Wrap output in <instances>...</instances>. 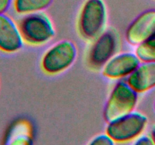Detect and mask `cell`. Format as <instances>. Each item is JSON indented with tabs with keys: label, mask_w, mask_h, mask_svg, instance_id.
Instances as JSON below:
<instances>
[{
	"label": "cell",
	"mask_w": 155,
	"mask_h": 145,
	"mask_svg": "<svg viewBox=\"0 0 155 145\" xmlns=\"http://www.w3.org/2000/svg\"><path fill=\"white\" fill-rule=\"evenodd\" d=\"M107 11L103 0H86L78 18L77 28L83 39L92 42L107 29Z\"/></svg>",
	"instance_id": "obj_1"
},
{
	"label": "cell",
	"mask_w": 155,
	"mask_h": 145,
	"mask_svg": "<svg viewBox=\"0 0 155 145\" xmlns=\"http://www.w3.org/2000/svg\"><path fill=\"white\" fill-rule=\"evenodd\" d=\"M148 125L146 115L135 110L107 122L105 133L116 143H127L143 135Z\"/></svg>",
	"instance_id": "obj_2"
},
{
	"label": "cell",
	"mask_w": 155,
	"mask_h": 145,
	"mask_svg": "<svg viewBox=\"0 0 155 145\" xmlns=\"http://www.w3.org/2000/svg\"><path fill=\"white\" fill-rule=\"evenodd\" d=\"M139 95L127 80H118L110 90L104 106L103 116L106 122L135 111L139 102Z\"/></svg>",
	"instance_id": "obj_3"
},
{
	"label": "cell",
	"mask_w": 155,
	"mask_h": 145,
	"mask_svg": "<svg viewBox=\"0 0 155 145\" xmlns=\"http://www.w3.org/2000/svg\"><path fill=\"white\" fill-rule=\"evenodd\" d=\"M24 43L32 46H42L55 36L52 21L43 12L24 15L18 22Z\"/></svg>",
	"instance_id": "obj_4"
},
{
	"label": "cell",
	"mask_w": 155,
	"mask_h": 145,
	"mask_svg": "<svg viewBox=\"0 0 155 145\" xmlns=\"http://www.w3.org/2000/svg\"><path fill=\"white\" fill-rule=\"evenodd\" d=\"M77 56V45L72 41L61 40L44 52L41 58V69L47 75H58L72 66Z\"/></svg>",
	"instance_id": "obj_5"
},
{
	"label": "cell",
	"mask_w": 155,
	"mask_h": 145,
	"mask_svg": "<svg viewBox=\"0 0 155 145\" xmlns=\"http://www.w3.org/2000/svg\"><path fill=\"white\" fill-rule=\"evenodd\" d=\"M120 38L113 28L106 29L91 42L86 53V63L90 69L99 70L115 55L120 48Z\"/></svg>",
	"instance_id": "obj_6"
},
{
	"label": "cell",
	"mask_w": 155,
	"mask_h": 145,
	"mask_svg": "<svg viewBox=\"0 0 155 145\" xmlns=\"http://www.w3.org/2000/svg\"><path fill=\"white\" fill-rule=\"evenodd\" d=\"M133 52H118L101 69L104 76L112 80H126L140 64Z\"/></svg>",
	"instance_id": "obj_7"
},
{
	"label": "cell",
	"mask_w": 155,
	"mask_h": 145,
	"mask_svg": "<svg viewBox=\"0 0 155 145\" xmlns=\"http://www.w3.org/2000/svg\"><path fill=\"white\" fill-rule=\"evenodd\" d=\"M154 36L155 10L142 12L126 30V39L133 46H137Z\"/></svg>",
	"instance_id": "obj_8"
},
{
	"label": "cell",
	"mask_w": 155,
	"mask_h": 145,
	"mask_svg": "<svg viewBox=\"0 0 155 145\" xmlns=\"http://www.w3.org/2000/svg\"><path fill=\"white\" fill-rule=\"evenodd\" d=\"M19 26L6 14H0V51L15 54L24 46Z\"/></svg>",
	"instance_id": "obj_9"
},
{
	"label": "cell",
	"mask_w": 155,
	"mask_h": 145,
	"mask_svg": "<svg viewBox=\"0 0 155 145\" xmlns=\"http://www.w3.org/2000/svg\"><path fill=\"white\" fill-rule=\"evenodd\" d=\"M126 80L138 94L155 89V62H141Z\"/></svg>",
	"instance_id": "obj_10"
},
{
	"label": "cell",
	"mask_w": 155,
	"mask_h": 145,
	"mask_svg": "<svg viewBox=\"0 0 155 145\" xmlns=\"http://www.w3.org/2000/svg\"><path fill=\"white\" fill-rule=\"evenodd\" d=\"M3 145H34V131L31 122L18 119L9 127Z\"/></svg>",
	"instance_id": "obj_11"
},
{
	"label": "cell",
	"mask_w": 155,
	"mask_h": 145,
	"mask_svg": "<svg viewBox=\"0 0 155 145\" xmlns=\"http://www.w3.org/2000/svg\"><path fill=\"white\" fill-rule=\"evenodd\" d=\"M53 0H14L13 8L18 14L27 15L42 12L49 7Z\"/></svg>",
	"instance_id": "obj_12"
},
{
	"label": "cell",
	"mask_w": 155,
	"mask_h": 145,
	"mask_svg": "<svg viewBox=\"0 0 155 145\" xmlns=\"http://www.w3.org/2000/svg\"><path fill=\"white\" fill-rule=\"evenodd\" d=\"M135 53L141 62H155V36L137 45Z\"/></svg>",
	"instance_id": "obj_13"
},
{
	"label": "cell",
	"mask_w": 155,
	"mask_h": 145,
	"mask_svg": "<svg viewBox=\"0 0 155 145\" xmlns=\"http://www.w3.org/2000/svg\"><path fill=\"white\" fill-rule=\"evenodd\" d=\"M87 145H116V143L106 133L100 134L91 139Z\"/></svg>",
	"instance_id": "obj_14"
},
{
	"label": "cell",
	"mask_w": 155,
	"mask_h": 145,
	"mask_svg": "<svg viewBox=\"0 0 155 145\" xmlns=\"http://www.w3.org/2000/svg\"><path fill=\"white\" fill-rule=\"evenodd\" d=\"M132 145H154V143L148 134H143L134 140Z\"/></svg>",
	"instance_id": "obj_15"
},
{
	"label": "cell",
	"mask_w": 155,
	"mask_h": 145,
	"mask_svg": "<svg viewBox=\"0 0 155 145\" xmlns=\"http://www.w3.org/2000/svg\"><path fill=\"white\" fill-rule=\"evenodd\" d=\"M13 1L14 0H0V14H5L12 5H13Z\"/></svg>",
	"instance_id": "obj_16"
},
{
	"label": "cell",
	"mask_w": 155,
	"mask_h": 145,
	"mask_svg": "<svg viewBox=\"0 0 155 145\" xmlns=\"http://www.w3.org/2000/svg\"><path fill=\"white\" fill-rule=\"evenodd\" d=\"M148 135H149L150 138H151V140H152L154 145H155V124H154V125L151 126V130H150Z\"/></svg>",
	"instance_id": "obj_17"
},
{
	"label": "cell",
	"mask_w": 155,
	"mask_h": 145,
	"mask_svg": "<svg viewBox=\"0 0 155 145\" xmlns=\"http://www.w3.org/2000/svg\"><path fill=\"white\" fill-rule=\"evenodd\" d=\"M154 113H155V99H154Z\"/></svg>",
	"instance_id": "obj_18"
}]
</instances>
